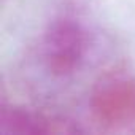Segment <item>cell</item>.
Listing matches in <instances>:
<instances>
[{
  "label": "cell",
  "instance_id": "cell-1",
  "mask_svg": "<svg viewBox=\"0 0 135 135\" xmlns=\"http://www.w3.org/2000/svg\"><path fill=\"white\" fill-rule=\"evenodd\" d=\"M89 45V33L80 19L73 16L56 18L41 35L40 62L51 76L69 78L86 62Z\"/></svg>",
  "mask_w": 135,
  "mask_h": 135
},
{
  "label": "cell",
  "instance_id": "cell-2",
  "mask_svg": "<svg viewBox=\"0 0 135 135\" xmlns=\"http://www.w3.org/2000/svg\"><path fill=\"white\" fill-rule=\"evenodd\" d=\"M92 119L107 129H119L135 121V76L116 72L102 76L89 95Z\"/></svg>",
  "mask_w": 135,
  "mask_h": 135
},
{
  "label": "cell",
  "instance_id": "cell-3",
  "mask_svg": "<svg viewBox=\"0 0 135 135\" xmlns=\"http://www.w3.org/2000/svg\"><path fill=\"white\" fill-rule=\"evenodd\" d=\"M51 132L49 119L24 107H2L0 135H40Z\"/></svg>",
  "mask_w": 135,
  "mask_h": 135
}]
</instances>
